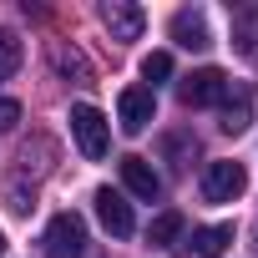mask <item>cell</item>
Wrapping results in <instances>:
<instances>
[{"label": "cell", "instance_id": "1", "mask_svg": "<svg viewBox=\"0 0 258 258\" xmlns=\"http://www.w3.org/2000/svg\"><path fill=\"white\" fill-rule=\"evenodd\" d=\"M71 137H76V147H81V157H91V162H101L106 157V147H111V126H106V116L96 111V106H71Z\"/></svg>", "mask_w": 258, "mask_h": 258}, {"label": "cell", "instance_id": "2", "mask_svg": "<svg viewBox=\"0 0 258 258\" xmlns=\"http://www.w3.org/2000/svg\"><path fill=\"white\" fill-rule=\"evenodd\" d=\"M152 116H157L152 86H126V91L116 96V126H121L126 137H142L147 126H152Z\"/></svg>", "mask_w": 258, "mask_h": 258}, {"label": "cell", "instance_id": "3", "mask_svg": "<svg viewBox=\"0 0 258 258\" xmlns=\"http://www.w3.org/2000/svg\"><path fill=\"white\" fill-rule=\"evenodd\" d=\"M223 96H228V76L218 66H203V71H192V76L177 81V101L182 106H218Z\"/></svg>", "mask_w": 258, "mask_h": 258}, {"label": "cell", "instance_id": "4", "mask_svg": "<svg viewBox=\"0 0 258 258\" xmlns=\"http://www.w3.org/2000/svg\"><path fill=\"white\" fill-rule=\"evenodd\" d=\"M46 253L51 258H81L86 253V223L81 213H56L46 228Z\"/></svg>", "mask_w": 258, "mask_h": 258}, {"label": "cell", "instance_id": "5", "mask_svg": "<svg viewBox=\"0 0 258 258\" xmlns=\"http://www.w3.org/2000/svg\"><path fill=\"white\" fill-rule=\"evenodd\" d=\"M243 187H248L243 162H208V172H203V198L208 203H233Z\"/></svg>", "mask_w": 258, "mask_h": 258}, {"label": "cell", "instance_id": "6", "mask_svg": "<svg viewBox=\"0 0 258 258\" xmlns=\"http://www.w3.org/2000/svg\"><path fill=\"white\" fill-rule=\"evenodd\" d=\"M96 218H101V228L111 233V238H132V228H137V218H132V203H126L121 192H111V187H96Z\"/></svg>", "mask_w": 258, "mask_h": 258}, {"label": "cell", "instance_id": "7", "mask_svg": "<svg viewBox=\"0 0 258 258\" xmlns=\"http://www.w3.org/2000/svg\"><path fill=\"white\" fill-rule=\"evenodd\" d=\"M253 106H258V91H253V86H243V81L228 86V96H223V121H218V126H223L228 137H243L248 126H253Z\"/></svg>", "mask_w": 258, "mask_h": 258}, {"label": "cell", "instance_id": "8", "mask_svg": "<svg viewBox=\"0 0 258 258\" xmlns=\"http://www.w3.org/2000/svg\"><path fill=\"white\" fill-rule=\"evenodd\" d=\"M101 26L111 31V41H137L147 16H142V6H132V0H106L101 6Z\"/></svg>", "mask_w": 258, "mask_h": 258}, {"label": "cell", "instance_id": "9", "mask_svg": "<svg viewBox=\"0 0 258 258\" xmlns=\"http://www.w3.org/2000/svg\"><path fill=\"white\" fill-rule=\"evenodd\" d=\"M116 167H121V182H126V192H132V198H142V203H157V192H162V177L152 172V162H147V157H121Z\"/></svg>", "mask_w": 258, "mask_h": 258}, {"label": "cell", "instance_id": "10", "mask_svg": "<svg viewBox=\"0 0 258 258\" xmlns=\"http://www.w3.org/2000/svg\"><path fill=\"white\" fill-rule=\"evenodd\" d=\"M172 41L187 46V51H208V46H213V31H208L203 11H177V16H172Z\"/></svg>", "mask_w": 258, "mask_h": 258}, {"label": "cell", "instance_id": "11", "mask_svg": "<svg viewBox=\"0 0 258 258\" xmlns=\"http://www.w3.org/2000/svg\"><path fill=\"white\" fill-rule=\"evenodd\" d=\"M228 243H233V223H208V228H192L187 253H192V258H223Z\"/></svg>", "mask_w": 258, "mask_h": 258}, {"label": "cell", "instance_id": "12", "mask_svg": "<svg viewBox=\"0 0 258 258\" xmlns=\"http://www.w3.org/2000/svg\"><path fill=\"white\" fill-rule=\"evenodd\" d=\"M51 66H56L61 76H76V86H86V81H91V66H86V56H81V51L51 46Z\"/></svg>", "mask_w": 258, "mask_h": 258}, {"label": "cell", "instance_id": "13", "mask_svg": "<svg viewBox=\"0 0 258 258\" xmlns=\"http://www.w3.org/2000/svg\"><path fill=\"white\" fill-rule=\"evenodd\" d=\"M177 238H182V213H157L152 228H147V243L152 248H172Z\"/></svg>", "mask_w": 258, "mask_h": 258}, {"label": "cell", "instance_id": "14", "mask_svg": "<svg viewBox=\"0 0 258 258\" xmlns=\"http://www.w3.org/2000/svg\"><path fill=\"white\" fill-rule=\"evenodd\" d=\"M233 36H238V51L258 61V6L238 11V21H233Z\"/></svg>", "mask_w": 258, "mask_h": 258}, {"label": "cell", "instance_id": "15", "mask_svg": "<svg viewBox=\"0 0 258 258\" xmlns=\"http://www.w3.org/2000/svg\"><path fill=\"white\" fill-rule=\"evenodd\" d=\"M16 66H21V41H16V31H0V81H11Z\"/></svg>", "mask_w": 258, "mask_h": 258}, {"label": "cell", "instance_id": "16", "mask_svg": "<svg viewBox=\"0 0 258 258\" xmlns=\"http://www.w3.org/2000/svg\"><path fill=\"white\" fill-rule=\"evenodd\" d=\"M142 76H147L152 86H157V81H167V76H172V56H167V51H152V56H142Z\"/></svg>", "mask_w": 258, "mask_h": 258}, {"label": "cell", "instance_id": "17", "mask_svg": "<svg viewBox=\"0 0 258 258\" xmlns=\"http://www.w3.org/2000/svg\"><path fill=\"white\" fill-rule=\"evenodd\" d=\"M16 121H21V101L0 96V132H16Z\"/></svg>", "mask_w": 258, "mask_h": 258}, {"label": "cell", "instance_id": "18", "mask_svg": "<svg viewBox=\"0 0 258 258\" xmlns=\"http://www.w3.org/2000/svg\"><path fill=\"white\" fill-rule=\"evenodd\" d=\"M0 258H6V238H0Z\"/></svg>", "mask_w": 258, "mask_h": 258}, {"label": "cell", "instance_id": "19", "mask_svg": "<svg viewBox=\"0 0 258 258\" xmlns=\"http://www.w3.org/2000/svg\"><path fill=\"white\" fill-rule=\"evenodd\" d=\"M253 248H258V243H253Z\"/></svg>", "mask_w": 258, "mask_h": 258}]
</instances>
